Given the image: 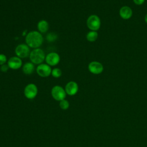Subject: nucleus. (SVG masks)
<instances>
[{"label": "nucleus", "instance_id": "nucleus-2", "mask_svg": "<svg viewBox=\"0 0 147 147\" xmlns=\"http://www.w3.org/2000/svg\"><path fill=\"white\" fill-rule=\"evenodd\" d=\"M29 57L31 62L36 64H41L45 59L44 52L40 48H36L33 50L30 53Z\"/></svg>", "mask_w": 147, "mask_h": 147}, {"label": "nucleus", "instance_id": "nucleus-19", "mask_svg": "<svg viewBox=\"0 0 147 147\" xmlns=\"http://www.w3.org/2000/svg\"><path fill=\"white\" fill-rule=\"evenodd\" d=\"M7 61V57L3 54H0V65L5 64Z\"/></svg>", "mask_w": 147, "mask_h": 147}, {"label": "nucleus", "instance_id": "nucleus-22", "mask_svg": "<svg viewBox=\"0 0 147 147\" xmlns=\"http://www.w3.org/2000/svg\"><path fill=\"white\" fill-rule=\"evenodd\" d=\"M144 20H145V22L147 24V14L145 16V17H144Z\"/></svg>", "mask_w": 147, "mask_h": 147}, {"label": "nucleus", "instance_id": "nucleus-7", "mask_svg": "<svg viewBox=\"0 0 147 147\" xmlns=\"http://www.w3.org/2000/svg\"><path fill=\"white\" fill-rule=\"evenodd\" d=\"M36 72L40 76L46 78L51 74L52 69L48 64L41 63L37 67Z\"/></svg>", "mask_w": 147, "mask_h": 147}, {"label": "nucleus", "instance_id": "nucleus-4", "mask_svg": "<svg viewBox=\"0 0 147 147\" xmlns=\"http://www.w3.org/2000/svg\"><path fill=\"white\" fill-rule=\"evenodd\" d=\"M66 94L65 90L60 86H55L52 88L51 95L56 100L61 101L64 99Z\"/></svg>", "mask_w": 147, "mask_h": 147}, {"label": "nucleus", "instance_id": "nucleus-8", "mask_svg": "<svg viewBox=\"0 0 147 147\" xmlns=\"http://www.w3.org/2000/svg\"><path fill=\"white\" fill-rule=\"evenodd\" d=\"M88 69L91 73L95 75H98L103 72V66L100 62L93 61L89 63Z\"/></svg>", "mask_w": 147, "mask_h": 147}, {"label": "nucleus", "instance_id": "nucleus-20", "mask_svg": "<svg viewBox=\"0 0 147 147\" xmlns=\"http://www.w3.org/2000/svg\"><path fill=\"white\" fill-rule=\"evenodd\" d=\"M9 68V67L8 65L5 64L2 65L1 66L0 70H1L2 72H7V71H8Z\"/></svg>", "mask_w": 147, "mask_h": 147}, {"label": "nucleus", "instance_id": "nucleus-5", "mask_svg": "<svg viewBox=\"0 0 147 147\" xmlns=\"http://www.w3.org/2000/svg\"><path fill=\"white\" fill-rule=\"evenodd\" d=\"M15 53L17 56L21 59L26 58L30 55L29 47L27 44H20L16 48Z\"/></svg>", "mask_w": 147, "mask_h": 147}, {"label": "nucleus", "instance_id": "nucleus-21", "mask_svg": "<svg viewBox=\"0 0 147 147\" xmlns=\"http://www.w3.org/2000/svg\"><path fill=\"white\" fill-rule=\"evenodd\" d=\"M145 0H133V2L137 5H142Z\"/></svg>", "mask_w": 147, "mask_h": 147}, {"label": "nucleus", "instance_id": "nucleus-17", "mask_svg": "<svg viewBox=\"0 0 147 147\" xmlns=\"http://www.w3.org/2000/svg\"><path fill=\"white\" fill-rule=\"evenodd\" d=\"M59 106L60 107L63 109V110H67L68 109L69 106V103L68 102V100H65V99L60 101L59 103Z\"/></svg>", "mask_w": 147, "mask_h": 147}, {"label": "nucleus", "instance_id": "nucleus-14", "mask_svg": "<svg viewBox=\"0 0 147 147\" xmlns=\"http://www.w3.org/2000/svg\"><path fill=\"white\" fill-rule=\"evenodd\" d=\"M49 28L48 22L46 20H41L38 22L37 29L41 33H45L48 31Z\"/></svg>", "mask_w": 147, "mask_h": 147}, {"label": "nucleus", "instance_id": "nucleus-12", "mask_svg": "<svg viewBox=\"0 0 147 147\" xmlns=\"http://www.w3.org/2000/svg\"><path fill=\"white\" fill-rule=\"evenodd\" d=\"M120 17L123 20L130 19L133 16V10L128 6H122L119 11Z\"/></svg>", "mask_w": 147, "mask_h": 147}, {"label": "nucleus", "instance_id": "nucleus-10", "mask_svg": "<svg viewBox=\"0 0 147 147\" xmlns=\"http://www.w3.org/2000/svg\"><path fill=\"white\" fill-rule=\"evenodd\" d=\"M78 84L74 81L69 82L65 87V91L67 94L72 96L75 95L78 91Z\"/></svg>", "mask_w": 147, "mask_h": 147}, {"label": "nucleus", "instance_id": "nucleus-11", "mask_svg": "<svg viewBox=\"0 0 147 147\" xmlns=\"http://www.w3.org/2000/svg\"><path fill=\"white\" fill-rule=\"evenodd\" d=\"M22 60L21 58L17 56L10 57L7 61V65L9 68L13 69H18L22 66Z\"/></svg>", "mask_w": 147, "mask_h": 147}, {"label": "nucleus", "instance_id": "nucleus-13", "mask_svg": "<svg viewBox=\"0 0 147 147\" xmlns=\"http://www.w3.org/2000/svg\"><path fill=\"white\" fill-rule=\"evenodd\" d=\"M34 71V66L33 63L28 62L25 63L22 67V71L26 75H30Z\"/></svg>", "mask_w": 147, "mask_h": 147}, {"label": "nucleus", "instance_id": "nucleus-16", "mask_svg": "<svg viewBox=\"0 0 147 147\" xmlns=\"http://www.w3.org/2000/svg\"><path fill=\"white\" fill-rule=\"evenodd\" d=\"M51 75L56 78H60L61 75H62V71L60 68H53V69H52V72H51Z\"/></svg>", "mask_w": 147, "mask_h": 147}, {"label": "nucleus", "instance_id": "nucleus-18", "mask_svg": "<svg viewBox=\"0 0 147 147\" xmlns=\"http://www.w3.org/2000/svg\"><path fill=\"white\" fill-rule=\"evenodd\" d=\"M56 38V35L53 33H49L47 36V39L48 41H52Z\"/></svg>", "mask_w": 147, "mask_h": 147}, {"label": "nucleus", "instance_id": "nucleus-6", "mask_svg": "<svg viewBox=\"0 0 147 147\" xmlns=\"http://www.w3.org/2000/svg\"><path fill=\"white\" fill-rule=\"evenodd\" d=\"M38 92L37 86L33 83L28 84L24 89V95L26 98L29 99L34 98Z\"/></svg>", "mask_w": 147, "mask_h": 147}, {"label": "nucleus", "instance_id": "nucleus-1", "mask_svg": "<svg viewBox=\"0 0 147 147\" xmlns=\"http://www.w3.org/2000/svg\"><path fill=\"white\" fill-rule=\"evenodd\" d=\"M42 34L37 31H32L26 34L25 41L26 44L30 48H37L40 47L43 42Z\"/></svg>", "mask_w": 147, "mask_h": 147}, {"label": "nucleus", "instance_id": "nucleus-15", "mask_svg": "<svg viewBox=\"0 0 147 147\" xmlns=\"http://www.w3.org/2000/svg\"><path fill=\"white\" fill-rule=\"evenodd\" d=\"M98 37V33L96 31L91 30L86 35L87 40L90 42H94L96 40Z\"/></svg>", "mask_w": 147, "mask_h": 147}, {"label": "nucleus", "instance_id": "nucleus-9", "mask_svg": "<svg viewBox=\"0 0 147 147\" xmlns=\"http://www.w3.org/2000/svg\"><path fill=\"white\" fill-rule=\"evenodd\" d=\"M60 60V56L56 52H51L45 57L46 63L50 66H55L57 65L59 63Z\"/></svg>", "mask_w": 147, "mask_h": 147}, {"label": "nucleus", "instance_id": "nucleus-3", "mask_svg": "<svg viewBox=\"0 0 147 147\" xmlns=\"http://www.w3.org/2000/svg\"><path fill=\"white\" fill-rule=\"evenodd\" d=\"M87 26L91 30L97 31L99 29L101 25L100 18L95 14L90 16L87 20Z\"/></svg>", "mask_w": 147, "mask_h": 147}]
</instances>
